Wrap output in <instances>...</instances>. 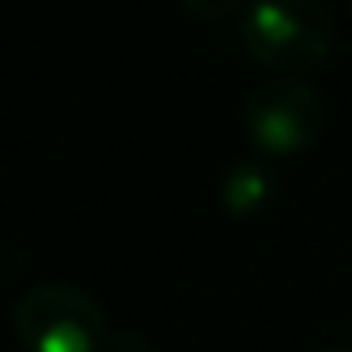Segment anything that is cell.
Wrapping results in <instances>:
<instances>
[{"label":"cell","mask_w":352,"mask_h":352,"mask_svg":"<svg viewBox=\"0 0 352 352\" xmlns=\"http://www.w3.org/2000/svg\"><path fill=\"white\" fill-rule=\"evenodd\" d=\"M239 31L254 61L276 72L322 65L337 38L333 16L322 0H250Z\"/></svg>","instance_id":"1"},{"label":"cell","mask_w":352,"mask_h":352,"mask_svg":"<svg viewBox=\"0 0 352 352\" xmlns=\"http://www.w3.org/2000/svg\"><path fill=\"white\" fill-rule=\"evenodd\" d=\"M12 329L23 352H102L107 314L72 284H38L12 311Z\"/></svg>","instance_id":"2"},{"label":"cell","mask_w":352,"mask_h":352,"mask_svg":"<svg viewBox=\"0 0 352 352\" xmlns=\"http://www.w3.org/2000/svg\"><path fill=\"white\" fill-rule=\"evenodd\" d=\"M322 125H326V107L318 91L292 76L265 80L243 102L246 137L261 155H273V160L307 152L318 140Z\"/></svg>","instance_id":"3"},{"label":"cell","mask_w":352,"mask_h":352,"mask_svg":"<svg viewBox=\"0 0 352 352\" xmlns=\"http://www.w3.org/2000/svg\"><path fill=\"white\" fill-rule=\"evenodd\" d=\"M276 170L265 160H235L220 178V205L231 220L239 223H254L276 205Z\"/></svg>","instance_id":"4"},{"label":"cell","mask_w":352,"mask_h":352,"mask_svg":"<svg viewBox=\"0 0 352 352\" xmlns=\"http://www.w3.org/2000/svg\"><path fill=\"white\" fill-rule=\"evenodd\" d=\"M186 12H193V16H201V19H223V16H231V12L243 4V0H178Z\"/></svg>","instance_id":"5"},{"label":"cell","mask_w":352,"mask_h":352,"mask_svg":"<svg viewBox=\"0 0 352 352\" xmlns=\"http://www.w3.org/2000/svg\"><path fill=\"white\" fill-rule=\"evenodd\" d=\"M102 352H148V341L140 333H110L107 344H102Z\"/></svg>","instance_id":"6"},{"label":"cell","mask_w":352,"mask_h":352,"mask_svg":"<svg viewBox=\"0 0 352 352\" xmlns=\"http://www.w3.org/2000/svg\"><path fill=\"white\" fill-rule=\"evenodd\" d=\"M322 352H352V344H329V349H322Z\"/></svg>","instance_id":"7"}]
</instances>
